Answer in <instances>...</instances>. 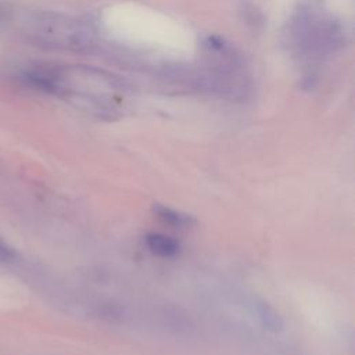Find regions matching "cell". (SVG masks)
Masks as SVG:
<instances>
[{"instance_id": "obj_1", "label": "cell", "mask_w": 355, "mask_h": 355, "mask_svg": "<svg viewBox=\"0 0 355 355\" xmlns=\"http://www.w3.org/2000/svg\"><path fill=\"white\" fill-rule=\"evenodd\" d=\"M146 244L150 251L159 257H175L179 252V243L172 237H168L161 233H150L146 236Z\"/></svg>"}, {"instance_id": "obj_2", "label": "cell", "mask_w": 355, "mask_h": 355, "mask_svg": "<svg viewBox=\"0 0 355 355\" xmlns=\"http://www.w3.org/2000/svg\"><path fill=\"white\" fill-rule=\"evenodd\" d=\"M257 313L259 316L261 324L263 326V329H266L268 331L272 333H277L283 330V319L279 315V312L269 305L265 301H261L257 304Z\"/></svg>"}, {"instance_id": "obj_3", "label": "cell", "mask_w": 355, "mask_h": 355, "mask_svg": "<svg viewBox=\"0 0 355 355\" xmlns=\"http://www.w3.org/2000/svg\"><path fill=\"white\" fill-rule=\"evenodd\" d=\"M153 211L161 220H164L165 223L172 225V226H190L196 222L191 215H187V214L176 211L173 208L165 207L162 204H154Z\"/></svg>"}, {"instance_id": "obj_4", "label": "cell", "mask_w": 355, "mask_h": 355, "mask_svg": "<svg viewBox=\"0 0 355 355\" xmlns=\"http://www.w3.org/2000/svg\"><path fill=\"white\" fill-rule=\"evenodd\" d=\"M14 257L12 251L3 244H0V261H10Z\"/></svg>"}]
</instances>
